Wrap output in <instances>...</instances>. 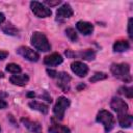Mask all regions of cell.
I'll return each instance as SVG.
<instances>
[{"mask_svg": "<svg viewBox=\"0 0 133 133\" xmlns=\"http://www.w3.org/2000/svg\"><path fill=\"white\" fill-rule=\"evenodd\" d=\"M110 72L112 73V75L115 78H117L124 82H131V80H132V77L130 74V65L126 62L111 64Z\"/></svg>", "mask_w": 133, "mask_h": 133, "instance_id": "cell-1", "label": "cell"}, {"mask_svg": "<svg viewBox=\"0 0 133 133\" xmlns=\"http://www.w3.org/2000/svg\"><path fill=\"white\" fill-rule=\"evenodd\" d=\"M6 107H7V103H6V101L0 99V109H5Z\"/></svg>", "mask_w": 133, "mask_h": 133, "instance_id": "cell-28", "label": "cell"}, {"mask_svg": "<svg viewBox=\"0 0 133 133\" xmlns=\"http://www.w3.org/2000/svg\"><path fill=\"white\" fill-rule=\"evenodd\" d=\"M10 83H12L14 85H18V86H25L28 81H29V77L26 74H21V75H12L9 78Z\"/></svg>", "mask_w": 133, "mask_h": 133, "instance_id": "cell-14", "label": "cell"}, {"mask_svg": "<svg viewBox=\"0 0 133 133\" xmlns=\"http://www.w3.org/2000/svg\"><path fill=\"white\" fill-rule=\"evenodd\" d=\"M71 102L69 99H66L65 97H59L53 107V113L54 115L58 118V119H62L64 116V112L66 110V108L70 106Z\"/></svg>", "mask_w": 133, "mask_h": 133, "instance_id": "cell-4", "label": "cell"}, {"mask_svg": "<svg viewBox=\"0 0 133 133\" xmlns=\"http://www.w3.org/2000/svg\"><path fill=\"white\" fill-rule=\"evenodd\" d=\"M28 106L31 109L36 110V111H38V112H41L43 114H47L48 113V110H49L48 105H46V104H44L42 102H38V101H30L28 103Z\"/></svg>", "mask_w": 133, "mask_h": 133, "instance_id": "cell-15", "label": "cell"}, {"mask_svg": "<svg viewBox=\"0 0 133 133\" xmlns=\"http://www.w3.org/2000/svg\"><path fill=\"white\" fill-rule=\"evenodd\" d=\"M96 119H97L98 123H100V124L103 125L104 130L107 133L109 131H111L112 128H113V126H114V117H113V115L109 111H107L105 109L100 110L98 112Z\"/></svg>", "mask_w": 133, "mask_h": 133, "instance_id": "cell-3", "label": "cell"}, {"mask_svg": "<svg viewBox=\"0 0 133 133\" xmlns=\"http://www.w3.org/2000/svg\"><path fill=\"white\" fill-rule=\"evenodd\" d=\"M54 79L56 80L57 85L64 92L69 91V89H70V82H71L72 78H71V76L68 73H65V72H56V74L54 76Z\"/></svg>", "mask_w": 133, "mask_h": 133, "instance_id": "cell-6", "label": "cell"}, {"mask_svg": "<svg viewBox=\"0 0 133 133\" xmlns=\"http://www.w3.org/2000/svg\"><path fill=\"white\" fill-rule=\"evenodd\" d=\"M63 61V58L62 56L59 54V53H52L50 55H47L45 58H44V63L48 66H55V65H58L60 63H62Z\"/></svg>", "mask_w": 133, "mask_h": 133, "instance_id": "cell-10", "label": "cell"}, {"mask_svg": "<svg viewBox=\"0 0 133 133\" xmlns=\"http://www.w3.org/2000/svg\"><path fill=\"white\" fill-rule=\"evenodd\" d=\"M110 107L112 108L113 111H115L118 115H123L126 114L128 111V104L121 98L118 97H114L112 98L111 102H110Z\"/></svg>", "mask_w": 133, "mask_h": 133, "instance_id": "cell-7", "label": "cell"}, {"mask_svg": "<svg viewBox=\"0 0 133 133\" xmlns=\"http://www.w3.org/2000/svg\"><path fill=\"white\" fill-rule=\"evenodd\" d=\"M5 70H6L8 73H10V74H15V75L21 73V71H22L21 66H20L19 64H17V63H14V62L8 63V64L6 65V68H5Z\"/></svg>", "mask_w": 133, "mask_h": 133, "instance_id": "cell-20", "label": "cell"}, {"mask_svg": "<svg viewBox=\"0 0 133 133\" xmlns=\"http://www.w3.org/2000/svg\"><path fill=\"white\" fill-rule=\"evenodd\" d=\"M17 53L29 61H37L39 59V54L36 51H34L31 48L25 47V46L19 47L17 49Z\"/></svg>", "mask_w": 133, "mask_h": 133, "instance_id": "cell-8", "label": "cell"}, {"mask_svg": "<svg viewBox=\"0 0 133 133\" xmlns=\"http://www.w3.org/2000/svg\"><path fill=\"white\" fill-rule=\"evenodd\" d=\"M30 8L37 18H48L52 15V10L48 6L37 1L30 2Z\"/></svg>", "mask_w": 133, "mask_h": 133, "instance_id": "cell-5", "label": "cell"}, {"mask_svg": "<svg viewBox=\"0 0 133 133\" xmlns=\"http://www.w3.org/2000/svg\"><path fill=\"white\" fill-rule=\"evenodd\" d=\"M117 133H123V132H122V131H119V132H117Z\"/></svg>", "mask_w": 133, "mask_h": 133, "instance_id": "cell-31", "label": "cell"}, {"mask_svg": "<svg viewBox=\"0 0 133 133\" xmlns=\"http://www.w3.org/2000/svg\"><path fill=\"white\" fill-rule=\"evenodd\" d=\"M71 70L75 75H77L78 77H81V78L85 77L88 73V66L85 63H83L82 61H74L71 64Z\"/></svg>", "mask_w": 133, "mask_h": 133, "instance_id": "cell-9", "label": "cell"}, {"mask_svg": "<svg viewBox=\"0 0 133 133\" xmlns=\"http://www.w3.org/2000/svg\"><path fill=\"white\" fill-rule=\"evenodd\" d=\"M35 95H34V92L33 91H31V92H28V95H27V97L28 98H33Z\"/></svg>", "mask_w": 133, "mask_h": 133, "instance_id": "cell-30", "label": "cell"}, {"mask_svg": "<svg viewBox=\"0 0 133 133\" xmlns=\"http://www.w3.org/2000/svg\"><path fill=\"white\" fill-rule=\"evenodd\" d=\"M74 11H73V8L72 6L69 4V3H64L62 4L59 8H57L56 10V16L58 18H71L73 16Z\"/></svg>", "mask_w": 133, "mask_h": 133, "instance_id": "cell-13", "label": "cell"}, {"mask_svg": "<svg viewBox=\"0 0 133 133\" xmlns=\"http://www.w3.org/2000/svg\"><path fill=\"white\" fill-rule=\"evenodd\" d=\"M118 92L121 95H124L128 99H132L133 97V88L131 86H123L118 89Z\"/></svg>", "mask_w": 133, "mask_h": 133, "instance_id": "cell-22", "label": "cell"}, {"mask_svg": "<svg viewBox=\"0 0 133 133\" xmlns=\"http://www.w3.org/2000/svg\"><path fill=\"white\" fill-rule=\"evenodd\" d=\"M30 42H31V45L38 51L48 52L51 50V45H50L47 36L42 32H38V31L33 32V34L31 35Z\"/></svg>", "mask_w": 133, "mask_h": 133, "instance_id": "cell-2", "label": "cell"}, {"mask_svg": "<svg viewBox=\"0 0 133 133\" xmlns=\"http://www.w3.org/2000/svg\"><path fill=\"white\" fill-rule=\"evenodd\" d=\"M132 18H130L129 19V21H128V34H129V37L130 38H132L133 37V35H132Z\"/></svg>", "mask_w": 133, "mask_h": 133, "instance_id": "cell-26", "label": "cell"}, {"mask_svg": "<svg viewBox=\"0 0 133 133\" xmlns=\"http://www.w3.org/2000/svg\"><path fill=\"white\" fill-rule=\"evenodd\" d=\"M60 3V1L59 0H56V1H44L43 2V4L44 5H48V6H50V7H52V6H56V5H58Z\"/></svg>", "mask_w": 133, "mask_h": 133, "instance_id": "cell-25", "label": "cell"}, {"mask_svg": "<svg viewBox=\"0 0 133 133\" xmlns=\"http://www.w3.org/2000/svg\"><path fill=\"white\" fill-rule=\"evenodd\" d=\"M129 48H130V44L128 41H125V39L116 41L113 44V51L114 52H125Z\"/></svg>", "mask_w": 133, "mask_h": 133, "instance_id": "cell-16", "label": "cell"}, {"mask_svg": "<svg viewBox=\"0 0 133 133\" xmlns=\"http://www.w3.org/2000/svg\"><path fill=\"white\" fill-rule=\"evenodd\" d=\"M76 28L83 35H89L94 31V25L91 23H89V22H86V21H79V22H77Z\"/></svg>", "mask_w": 133, "mask_h": 133, "instance_id": "cell-12", "label": "cell"}, {"mask_svg": "<svg viewBox=\"0 0 133 133\" xmlns=\"http://www.w3.org/2000/svg\"><path fill=\"white\" fill-rule=\"evenodd\" d=\"M107 77H108V76H107L106 73H103V72H97V73H95V74L89 78V81H90V82H97V81L105 80Z\"/></svg>", "mask_w": 133, "mask_h": 133, "instance_id": "cell-23", "label": "cell"}, {"mask_svg": "<svg viewBox=\"0 0 133 133\" xmlns=\"http://www.w3.org/2000/svg\"><path fill=\"white\" fill-rule=\"evenodd\" d=\"M49 133H71V130L62 125L59 124H52L49 129H48Z\"/></svg>", "mask_w": 133, "mask_h": 133, "instance_id": "cell-19", "label": "cell"}, {"mask_svg": "<svg viewBox=\"0 0 133 133\" xmlns=\"http://www.w3.org/2000/svg\"><path fill=\"white\" fill-rule=\"evenodd\" d=\"M75 56H79L80 58L85 59V60H92V59H95V57H96V53H95V51L91 50V49H86V50L81 51V52H79V53H74V57H75Z\"/></svg>", "mask_w": 133, "mask_h": 133, "instance_id": "cell-18", "label": "cell"}, {"mask_svg": "<svg viewBox=\"0 0 133 133\" xmlns=\"http://www.w3.org/2000/svg\"><path fill=\"white\" fill-rule=\"evenodd\" d=\"M65 34H66V36L72 41V42H76L77 39H78V34H77V32L75 31V29L74 28H66L65 29Z\"/></svg>", "mask_w": 133, "mask_h": 133, "instance_id": "cell-24", "label": "cell"}, {"mask_svg": "<svg viewBox=\"0 0 133 133\" xmlns=\"http://www.w3.org/2000/svg\"><path fill=\"white\" fill-rule=\"evenodd\" d=\"M21 123L31 132L33 133H42V126L38 122H35V121H31L29 118H26V117H22L21 118Z\"/></svg>", "mask_w": 133, "mask_h": 133, "instance_id": "cell-11", "label": "cell"}, {"mask_svg": "<svg viewBox=\"0 0 133 133\" xmlns=\"http://www.w3.org/2000/svg\"><path fill=\"white\" fill-rule=\"evenodd\" d=\"M4 21H5V16H4V14L0 12V24H2Z\"/></svg>", "mask_w": 133, "mask_h": 133, "instance_id": "cell-29", "label": "cell"}, {"mask_svg": "<svg viewBox=\"0 0 133 133\" xmlns=\"http://www.w3.org/2000/svg\"><path fill=\"white\" fill-rule=\"evenodd\" d=\"M0 130H1V128H0Z\"/></svg>", "mask_w": 133, "mask_h": 133, "instance_id": "cell-32", "label": "cell"}, {"mask_svg": "<svg viewBox=\"0 0 133 133\" xmlns=\"http://www.w3.org/2000/svg\"><path fill=\"white\" fill-rule=\"evenodd\" d=\"M7 56H8V52H7V51L0 50V60H4Z\"/></svg>", "mask_w": 133, "mask_h": 133, "instance_id": "cell-27", "label": "cell"}, {"mask_svg": "<svg viewBox=\"0 0 133 133\" xmlns=\"http://www.w3.org/2000/svg\"><path fill=\"white\" fill-rule=\"evenodd\" d=\"M132 122H133V116L131 114L126 113L123 115H118V123L122 128H130L132 126Z\"/></svg>", "mask_w": 133, "mask_h": 133, "instance_id": "cell-17", "label": "cell"}, {"mask_svg": "<svg viewBox=\"0 0 133 133\" xmlns=\"http://www.w3.org/2000/svg\"><path fill=\"white\" fill-rule=\"evenodd\" d=\"M2 30H3L4 33L9 34V35H18V33H19V30L16 27H14L11 24H7V25L3 26Z\"/></svg>", "mask_w": 133, "mask_h": 133, "instance_id": "cell-21", "label": "cell"}]
</instances>
